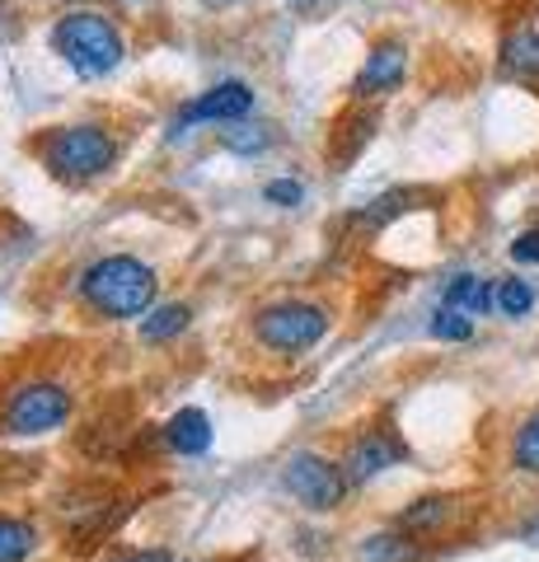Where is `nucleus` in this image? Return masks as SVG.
Segmentation results:
<instances>
[{
  "instance_id": "nucleus-1",
  "label": "nucleus",
  "mask_w": 539,
  "mask_h": 562,
  "mask_svg": "<svg viewBox=\"0 0 539 562\" xmlns=\"http://www.w3.org/2000/svg\"><path fill=\"white\" fill-rule=\"evenodd\" d=\"M80 295L103 319H142V314L155 310V272L142 258H127V254L99 258L85 268Z\"/></svg>"
},
{
  "instance_id": "nucleus-2",
  "label": "nucleus",
  "mask_w": 539,
  "mask_h": 562,
  "mask_svg": "<svg viewBox=\"0 0 539 562\" xmlns=\"http://www.w3.org/2000/svg\"><path fill=\"white\" fill-rule=\"evenodd\" d=\"M52 47L66 57V66L85 80H103L123 66V33L113 29V20H103L94 10H76L52 29Z\"/></svg>"
},
{
  "instance_id": "nucleus-3",
  "label": "nucleus",
  "mask_w": 539,
  "mask_h": 562,
  "mask_svg": "<svg viewBox=\"0 0 539 562\" xmlns=\"http://www.w3.org/2000/svg\"><path fill=\"white\" fill-rule=\"evenodd\" d=\"M38 160L66 183H90L113 169L117 146L103 127H57L38 140Z\"/></svg>"
},
{
  "instance_id": "nucleus-4",
  "label": "nucleus",
  "mask_w": 539,
  "mask_h": 562,
  "mask_svg": "<svg viewBox=\"0 0 539 562\" xmlns=\"http://www.w3.org/2000/svg\"><path fill=\"white\" fill-rule=\"evenodd\" d=\"M71 417V394L57 380H29L20 384L5 408H0V431L5 436H47Z\"/></svg>"
},
{
  "instance_id": "nucleus-5",
  "label": "nucleus",
  "mask_w": 539,
  "mask_h": 562,
  "mask_svg": "<svg viewBox=\"0 0 539 562\" xmlns=\"http://www.w3.org/2000/svg\"><path fill=\"white\" fill-rule=\"evenodd\" d=\"M254 333L277 357H295V351H310L328 333V314L310 301H282V305L258 310Z\"/></svg>"
},
{
  "instance_id": "nucleus-6",
  "label": "nucleus",
  "mask_w": 539,
  "mask_h": 562,
  "mask_svg": "<svg viewBox=\"0 0 539 562\" xmlns=\"http://www.w3.org/2000/svg\"><path fill=\"white\" fill-rule=\"evenodd\" d=\"M282 483H287V492L295 502L310 506V512H334V506H343L347 483L352 479H347L334 460H324V454L301 450L282 464Z\"/></svg>"
},
{
  "instance_id": "nucleus-7",
  "label": "nucleus",
  "mask_w": 539,
  "mask_h": 562,
  "mask_svg": "<svg viewBox=\"0 0 539 562\" xmlns=\"http://www.w3.org/2000/svg\"><path fill=\"white\" fill-rule=\"evenodd\" d=\"M254 109V90L245 80H221L216 90L198 94L188 109L179 113V122H173V132L179 127H198V122H239Z\"/></svg>"
},
{
  "instance_id": "nucleus-8",
  "label": "nucleus",
  "mask_w": 539,
  "mask_h": 562,
  "mask_svg": "<svg viewBox=\"0 0 539 562\" xmlns=\"http://www.w3.org/2000/svg\"><path fill=\"white\" fill-rule=\"evenodd\" d=\"M408 454V446L398 441L394 431H367V436H357L352 446H347V460H343V473L352 483H371L380 479L385 469H394L398 460Z\"/></svg>"
},
{
  "instance_id": "nucleus-9",
  "label": "nucleus",
  "mask_w": 539,
  "mask_h": 562,
  "mask_svg": "<svg viewBox=\"0 0 539 562\" xmlns=\"http://www.w3.org/2000/svg\"><path fill=\"white\" fill-rule=\"evenodd\" d=\"M404 70H408V47L398 38H380L371 52H367V66L357 70V85L352 94L357 99H375V94H390L404 85Z\"/></svg>"
},
{
  "instance_id": "nucleus-10",
  "label": "nucleus",
  "mask_w": 539,
  "mask_h": 562,
  "mask_svg": "<svg viewBox=\"0 0 539 562\" xmlns=\"http://www.w3.org/2000/svg\"><path fill=\"white\" fill-rule=\"evenodd\" d=\"M165 441L173 454H206L212 450V417L202 408H179L165 427Z\"/></svg>"
},
{
  "instance_id": "nucleus-11",
  "label": "nucleus",
  "mask_w": 539,
  "mask_h": 562,
  "mask_svg": "<svg viewBox=\"0 0 539 562\" xmlns=\"http://www.w3.org/2000/svg\"><path fill=\"white\" fill-rule=\"evenodd\" d=\"M441 305H450V310H464L469 319H479V314H489V310H497L493 305V286H489V277H474V272H460L456 281L446 286V301Z\"/></svg>"
},
{
  "instance_id": "nucleus-12",
  "label": "nucleus",
  "mask_w": 539,
  "mask_h": 562,
  "mask_svg": "<svg viewBox=\"0 0 539 562\" xmlns=\"http://www.w3.org/2000/svg\"><path fill=\"white\" fill-rule=\"evenodd\" d=\"M188 305H160V310H150L142 314V338L146 342H169V338H179V333L188 328Z\"/></svg>"
},
{
  "instance_id": "nucleus-13",
  "label": "nucleus",
  "mask_w": 539,
  "mask_h": 562,
  "mask_svg": "<svg viewBox=\"0 0 539 562\" xmlns=\"http://www.w3.org/2000/svg\"><path fill=\"white\" fill-rule=\"evenodd\" d=\"M33 549H38V530L29 520L0 516V562H24Z\"/></svg>"
},
{
  "instance_id": "nucleus-14",
  "label": "nucleus",
  "mask_w": 539,
  "mask_h": 562,
  "mask_svg": "<svg viewBox=\"0 0 539 562\" xmlns=\"http://www.w3.org/2000/svg\"><path fill=\"white\" fill-rule=\"evenodd\" d=\"M502 61H507V70H516V76H539V33H516V38H507V47H502Z\"/></svg>"
},
{
  "instance_id": "nucleus-15",
  "label": "nucleus",
  "mask_w": 539,
  "mask_h": 562,
  "mask_svg": "<svg viewBox=\"0 0 539 562\" xmlns=\"http://www.w3.org/2000/svg\"><path fill=\"white\" fill-rule=\"evenodd\" d=\"M493 305L507 314V319H520V314H530V305H535V286H530V281H516V277L497 281V286H493Z\"/></svg>"
},
{
  "instance_id": "nucleus-16",
  "label": "nucleus",
  "mask_w": 539,
  "mask_h": 562,
  "mask_svg": "<svg viewBox=\"0 0 539 562\" xmlns=\"http://www.w3.org/2000/svg\"><path fill=\"white\" fill-rule=\"evenodd\" d=\"M469 333H474V319H469L464 310L441 305L437 314H431V338H441V342H464Z\"/></svg>"
},
{
  "instance_id": "nucleus-17",
  "label": "nucleus",
  "mask_w": 539,
  "mask_h": 562,
  "mask_svg": "<svg viewBox=\"0 0 539 562\" xmlns=\"http://www.w3.org/2000/svg\"><path fill=\"white\" fill-rule=\"evenodd\" d=\"M446 516H450V502L446 497H427V502H417L398 525H404V530H437Z\"/></svg>"
},
{
  "instance_id": "nucleus-18",
  "label": "nucleus",
  "mask_w": 539,
  "mask_h": 562,
  "mask_svg": "<svg viewBox=\"0 0 539 562\" xmlns=\"http://www.w3.org/2000/svg\"><path fill=\"white\" fill-rule=\"evenodd\" d=\"M413 549H408V539H398V535H380V539H367V549H361V562H408Z\"/></svg>"
},
{
  "instance_id": "nucleus-19",
  "label": "nucleus",
  "mask_w": 539,
  "mask_h": 562,
  "mask_svg": "<svg viewBox=\"0 0 539 562\" xmlns=\"http://www.w3.org/2000/svg\"><path fill=\"white\" fill-rule=\"evenodd\" d=\"M516 469L539 473V413L516 431Z\"/></svg>"
},
{
  "instance_id": "nucleus-20",
  "label": "nucleus",
  "mask_w": 539,
  "mask_h": 562,
  "mask_svg": "<svg viewBox=\"0 0 539 562\" xmlns=\"http://www.w3.org/2000/svg\"><path fill=\"white\" fill-rule=\"evenodd\" d=\"M263 198H268L272 206H295V202L305 198V188L295 183V179H272V183L263 188Z\"/></svg>"
},
{
  "instance_id": "nucleus-21",
  "label": "nucleus",
  "mask_w": 539,
  "mask_h": 562,
  "mask_svg": "<svg viewBox=\"0 0 539 562\" xmlns=\"http://www.w3.org/2000/svg\"><path fill=\"white\" fill-rule=\"evenodd\" d=\"M512 258L516 262H539V231H526L512 239Z\"/></svg>"
},
{
  "instance_id": "nucleus-22",
  "label": "nucleus",
  "mask_w": 539,
  "mask_h": 562,
  "mask_svg": "<svg viewBox=\"0 0 539 562\" xmlns=\"http://www.w3.org/2000/svg\"><path fill=\"white\" fill-rule=\"evenodd\" d=\"M117 562H173L165 549H146V553H127V558H117Z\"/></svg>"
},
{
  "instance_id": "nucleus-23",
  "label": "nucleus",
  "mask_w": 539,
  "mask_h": 562,
  "mask_svg": "<svg viewBox=\"0 0 539 562\" xmlns=\"http://www.w3.org/2000/svg\"><path fill=\"white\" fill-rule=\"evenodd\" d=\"M212 5H231V0H212Z\"/></svg>"
}]
</instances>
